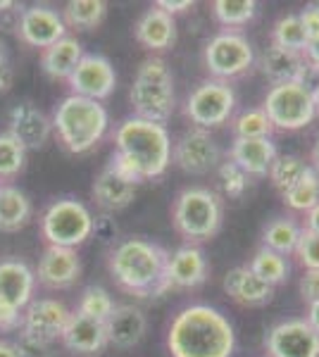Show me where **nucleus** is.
Returning <instances> with one entry per match:
<instances>
[{"mask_svg":"<svg viewBox=\"0 0 319 357\" xmlns=\"http://www.w3.org/2000/svg\"><path fill=\"white\" fill-rule=\"evenodd\" d=\"M129 100L133 107V117L148 119V122L162 126L170 122L174 107H177V93H174V74L162 57H146L138 65L129 91Z\"/></svg>","mask_w":319,"mask_h":357,"instance_id":"39448f33","label":"nucleus"},{"mask_svg":"<svg viewBox=\"0 0 319 357\" xmlns=\"http://www.w3.org/2000/svg\"><path fill=\"white\" fill-rule=\"evenodd\" d=\"M224 291L234 303L243 305V307H260L267 305L274 296V286L260 279L248 264L229 269L224 276Z\"/></svg>","mask_w":319,"mask_h":357,"instance_id":"4be33fe9","label":"nucleus"},{"mask_svg":"<svg viewBox=\"0 0 319 357\" xmlns=\"http://www.w3.org/2000/svg\"><path fill=\"white\" fill-rule=\"evenodd\" d=\"M305 60L307 65H310V69H315V72H319V36L310 38V43H307L305 48Z\"/></svg>","mask_w":319,"mask_h":357,"instance_id":"49530a36","label":"nucleus"},{"mask_svg":"<svg viewBox=\"0 0 319 357\" xmlns=\"http://www.w3.org/2000/svg\"><path fill=\"white\" fill-rule=\"evenodd\" d=\"M81 276V260L77 250L72 248H55L48 245L43 250V255L38 257L36 267V281L45 289H69V286L77 284Z\"/></svg>","mask_w":319,"mask_h":357,"instance_id":"dca6fc26","label":"nucleus"},{"mask_svg":"<svg viewBox=\"0 0 319 357\" xmlns=\"http://www.w3.org/2000/svg\"><path fill=\"white\" fill-rule=\"evenodd\" d=\"M312 162H315V169L319 172V141H317L315 151H312Z\"/></svg>","mask_w":319,"mask_h":357,"instance_id":"864d4df0","label":"nucleus"},{"mask_svg":"<svg viewBox=\"0 0 319 357\" xmlns=\"http://www.w3.org/2000/svg\"><path fill=\"white\" fill-rule=\"evenodd\" d=\"M69 310L65 303L55 298H34L22 310V341L31 348H45V345L60 341L69 321Z\"/></svg>","mask_w":319,"mask_h":357,"instance_id":"9b49d317","label":"nucleus"},{"mask_svg":"<svg viewBox=\"0 0 319 357\" xmlns=\"http://www.w3.org/2000/svg\"><path fill=\"white\" fill-rule=\"evenodd\" d=\"M105 329H107L110 345L129 350V348H136V345L143 341V336H146V331H148V319H146V314L138 307H133V305H117L114 312L110 314V319L105 321Z\"/></svg>","mask_w":319,"mask_h":357,"instance_id":"b1692460","label":"nucleus"},{"mask_svg":"<svg viewBox=\"0 0 319 357\" xmlns=\"http://www.w3.org/2000/svg\"><path fill=\"white\" fill-rule=\"evenodd\" d=\"M305 319H307V324H310L312 329L317 331V336H319V303L307 305V314H305Z\"/></svg>","mask_w":319,"mask_h":357,"instance_id":"09e8293b","label":"nucleus"},{"mask_svg":"<svg viewBox=\"0 0 319 357\" xmlns=\"http://www.w3.org/2000/svg\"><path fill=\"white\" fill-rule=\"evenodd\" d=\"M36 291V272L17 257L0 260V303L15 310H24L34 301Z\"/></svg>","mask_w":319,"mask_h":357,"instance_id":"aec40b11","label":"nucleus"},{"mask_svg":"<svg viewBox=\"0 0 319 357\" xmlns=\"http://www.w3.org/2000/svg\"><path fill=\"white\" fill-rule=\"evenodd\" d=\"M281 195L286 207H291L293 212H305L307 215L319 203V172L315 167H307L305 174Z\"/></svg>","mask_w":319,"mask_h":357,"instance_id":"2f4dec72","label":"nucleus"},{"mask_svg":"<svg viewBox=\"0 0 319 357\" xmlns=\"http://www.w3.org/2000/svg\"><path fill=\"white\" fill-rule=\"evenodd\" d=\"M236 348L234 326L210 305H186L167 329L172 357H231Z\"/></svg>","mask_w":319,"mask_h":357,"instance_id":"f03ea898","label":"nucleus"},{"mask_svg":"<svg viewBox=\"0 0 319 357\" xmlns=\"http://www.w3.org/2000/svg\"><path fill=\"white\" fill-rule=\"evenodd\" d=\"M8 134H13L17 141L29 151H38L50 141L53 122L45 117L31 102H20L8 114Z\"/></svg>","mask_w":319,"mask_h":357,"instance_id":"6ab92c4d","label":"nucleus"},{"mask_svg":"<svg viewBox=\"0 0 319 357\" xmlns=\"http://www.w3.org/2000/svg\"><path fill=\"white\" fill-rule=\"evenodd\" d=\"M210 267H207L205 252L198 245L186 243L167 257V289H198L207 281Z\"/></svg>","mask_w":319,"mask_h":357,"instance_id":"f3484780","label":"nucleus"},{"mask_svg":"<svg viewBox=\"0 0 319 357\" xmlns=\"http://www.w3.org/2000/svg\"><path fill=\"white\" fill-rule=\"evenodd\" d=\"M72 96L89 98V100L103 102L117 89V74L107 57L103 55H84L72 77L67 79Z\"/></svg>","mask_w":319,"mask_h":357,"instance_id":"4468645a","label":"nucleus"},{"mask_svg":"<svg viewBox=\"0 0 319 357\" xmlns=\"http://www.w3.org/2000/svg\"><path fill=\"white\" fill-rule=\"evenodd\" d=\"M107 15V3L103 0H69L62 10V20L67 29L77 31H94L103 24Z\"/></svg>","mask_w":319,"mask_h":357,"instance_id":"c756f323","label":"nucleus"},{"mask_svg":"<svg viewBox=\"0 0 319 357\" xmlns=\"http://www.w3.org/2000/svg\"><path fill=\"white\" fill-rule=\"evenodd\" d=\"M307 167L310 165H307L303 158H298V155H276L274 165H272V169L267 176L272 178L274 188H279V191L283 193L305 174Z\"/></svg>","mask_w":319,"mask_h":357,"instance_id":"4c0bfd02","label":"nucleus"},{"mask_svg":"<svg viewBox=\"0 0 319 357\" xmlns=\"http://www.w3.org/2000/svg\"><path fill=\"white\" fill-rule=\"evenodd\" d=\"M94 229V215L77 198H57L40 215V234H43L45 243L55 248L77 250L81 243L91 238Z\"/></svg>","mask_w":319,"mask_h":357,"instance_id":"0eeeda50","label":"nucleus"},{"mask_svg":"<svg viewBox=\"0 0 319 357\" xmlns=\"http://www.w3.org/2000/svg\"><path fill=\"white\" fill-rule=\"evenodd\" d=\"M22 326V310L0 303V331H15Z\"/></svg>","mask_w":319,"mask_h":357,"instance_id":"c03bdc74","label":"nucleus"},{"mask_svg":"<svg viewBox=\"0 0 319 357\" xmlns=\"http://www.w3.org/2000/svg\"><path fill=\"white\" fill-rule=\"evenodd\" d=\"M0 357H22V348L10 341H0Z\"/></svg>","mask_w":319,"mask_h":357,"instance_id":"8fccbe9b","label":"nucleus"},{"mask_svg":"<svg viewBox=\"0 0 319 357\" xmlns=\"http://www.w3.org/2000/svg\"><path fill=\"white\" fill-rule=\"evenodd\" d=\"M31 200L13 183H0V231H20L31 220Z\"/></svg>","mask_w":319,"mask_h":357,"instance_id":"cd10ccee","label":"nucleus"},{"mask_svg":"<svg viewBox=\"0 0 319 357\" xmlns=\"http://www.w3.org/2000/svg\"><path fill=\"white\" fill-rule=\"evenodd\" d=\"M53 131L69 153L81 155L94 151L107 134L110 117L103 102L69 93L57 102L53 112Z\"/></svg>","mask_w":319,"mask_h":357,"instance_id":"20e7f679","label":"nucleus"},{"mask_svg":"<svg viewBox=\"0 0 319 357\" xmlns=\"http://www.w3.org/2000/svg\"><path fill=\"white\" fill-rule=\"evenodd\" d=\"M91 195H94L96 205L105 212H119L124 207L133 203V195H136V186L131 181H126L124 176H119L112 167H105L96 178L94 186H91Z\"/></svg>","mask_w":319,"mask_h":357,"instance_id":"a878e982","label":"nucleus"},{"mask_svg":"<svg viewBox=\"0 0 319 357\" xmlns=\"http://www.w3.org/2000/svg\"><path fill=\"white\" fill-rule=\"evenodd\" d=\"M310 36L305 33V26L298 15H283L272 26V45H279L291 53H305Z\"/></svg>","mask_w":319,"mask_h":357,"instance_id":"473e14b6","label":"nucleus"},{"mask_svg":"<svg viewBox=\"0 0 319 357\" xmlns=\"http://www.w3.org/2000/svg\"><path fill=\"white\" fill-rule=\"evenodd\" d=\"M167 257L170 252L146 238H126L112 248L107 269L121 291L136 298H158L167 293Z\"/></svg>","mask_w":319,"mask_h":357,"instance_id":"7ed1b4c3","label":"nucleus"},{"mask_svg":"<svg viewBox=\"0 0 319 357\" xmlns=\"http://www.w3.org/2000/svg\"><path fill=\"white\" fill-rule=\"evenodd\" d=\"M114 153L110 167L138 186L148 178H158L172 165V136L167 126L141 117H126L114 129Z\"/></svg>","mask_w":319,"mask_h":357,"instance_id":"f257e3e1","label":"nucleus"},{"mask_svg":"<svg viewBox=\"0 0 319 357\" xmlns=\"http://www.w3.org/2000/svg\"><path fill=\"white\" fill-rule=\"evenodd\" d=\"M133 36L143 48L153 50V53H162V50H170L177 43V22H174V17L153 5L138 17L136 26H133Z\"/></svg>","mask_w":319,"mask_h":357,"instance_id":"393cba45","label":"nucleus"},{"mask_svg":"<svg viewBox=\"0 0 319 357\" xmlns=\"http://www.w3.org/2000/svg\"><path fill=\"white\" fill-rule=\"evenodd\" d=\"M217 174H219V183H222V191L229 195V198H241V195L248 191L251 176H248L239 165L231 162V160L219 162Z\"/></svg>","mask_w":319,"mask_h":357,"instance_id":"58836bf2","label":"nucleus"},{"mask_svg":"<svg viewBox=\"0 0 319 357\" xmlns=\"http://www.w3.org/2000/svg\"><path fill=\"white\" fill-rule=\"evenodd\" d=\"M172 162L181 172L193 176L210 174L222 162L219 143L210 136V131L188 129L172 143Z\"/></svg>","mask_w":319,"mask_h":357,"instance_id":"f8f14e48","label":"nucleus"},{"mask_svg":"<svg viewBox=\"0 0 319 357\" xmlns=\"http://www.w3.org/2000/svg\"><path fill=\"white\" fill-rule=\"evenodd\" d=\"M258 67L272 82V86L279 84H300L305 82L310 65H307L303 53H291V50H283L279 45H269L258 60Z\"/></svg>","mask_w":319,"mask_h":357,"instance_id":"412c9836","label":"nucleus"},{"mask_svg":"<svg viewBox=\"0 0 319 357\" xmlns=\"http://www.w3.org/2000/svg\"><path fill=\"white\" fill-rule=\"evenodd\" d=\"M236 138H272L274 126L267 119L262 107H253V110H243L236 114L234 122H231Z\"/></svg>","mask_w":319,"mask_h":357,"instance_id":"e433bc0d","label":"nucleus"},{"mask_svg":"<svg viewBox=\"0 0 319 357\" xmlns=\"http://www.w3.org/2000/svg\"><path fill=\"white\" fill-rule=\"evenodd\" d=\"M248 267H251L262 281H267L269 286H274V289L281 284H286L288 274H291V264H288L286 257L279 255V252H274V250H267V248H262V245L253 252Z\"/></svg>","mask_w":319,"mask_h":357,"instance_id":"7c9ffc66","label":"nucleus"},{"mask_svg":"<svg viewBox=\"0 0 319 357\" xmlns=\"http://www.w3.org/2000/svg\"><path fill=\"white\" fill-rule=\"evenodd\" d=\"M298 17H300V22H303L307 36H310V38L319 36V3L305 5V8L298 13Z\"/></svg>","mask_w":319,"mask_h":357,"instance_id":"37998d69","label":"nucleus"},{"mask_svg":"<svg viewBox=\"0 0 319 357\" xmlns=\"http://www.w3.org/2000/svg\"><path fill=\"white\" fill-rule=\"evenodd\" d=\"M300 298L312 305V303H319V269H305L303 276H300Z\"/></svg>","mask_w":319,"mask_h":357,"instance_id":"a19ab883","label":"nucleus"},{"mask_svg":"<svg viewBox=\"0 0 319 357\" xmlns=\"http://www.w3.org/2000/svg\"><path fill=\"white\" fill-rule=\"evenodd\" d=\"M60 343L65 345L72 355H79V357L101 355L110 345L105 321H98L79 312H72L65 331H62V336H60Z\"/></svg>","mask_w":319,"mask_h":357,"instance_id":"a211bd4d","label":"nucleus"},{"mask_svg":"<svg viewBox=\"0 0 319 357\" xmlns=\"http://www.w3.org/2000/svg\"><path fill=\"white\" fill-rule=\"evenodd\" d=\"M236 107V93L226 82L207 79L195 86L184 102V114L191 119L195 129H217L226 124L234 114Z\"/></svg>","mask_w":319,"mask_h":357,"instance_id":"1a4fd4ad","label":"nucleus"},{"mask_svg":"<svg viewBox=\"0 0 319 357\" xmlns=\"http://www.w3.org/2000/svg\"><path fill=\"white\" fill-rule=\"evenodd\" d=\"M303 229H307V231H312V234H319V203L305 215V227Z\"/></svg>","mask_w":319,"mask_h":357,"instance_id":"de8ad7c7","label":"nucleus"},{"mask_svg":"<svg viewBox=\"0 0 319 357\" xmlns=\"http://www.w3.org/2000/svg\"><path fill=\"white\" fill-rule=\"evenodd\" d=\"M262 110L272 126L279 131H298L315 122L317 105L312 89L305 82L272 86L265 96Z\"/></svg>","mask_w":319,"mask_h":357,"instance_id":"6e6552de","label":"nucleus"},{"mask_svg":"<svg viewBox=\"0 0 319 357\" xmlns=\"http://www.w3.org/2000/svg\"><path fill=\"white\" fill-rule=\"evenodd\" d=\"M84 57V48L74 36H65L50 48L40 50V69L55 82H67Z\"/></svg>","mask_w":319,"mask_h":357,"instance_id":"bb28decb","label":"nucleus"},{"mask_svg":"<svg viewBox=\"0 0 319 357\" xmlns=\"http://www.w3.org/2000/svg\"><path fill=\"white\" fill-rule=\"evenodd\" d=\"M212 13L214 20L231 31V29L251 24L258 15V3L255 0H217L212 5Z\"/></svg>","mask_w":319,"mask_h":357,"instance_id":"72a5a7b5","label":"nucleus"},{"mask_svg":"<svg viewBox=\"0 0 319 357\" xmlns=\"http://www.w3.org/2000/svg\"><path fill=\"white\" fill-rule=\"evenodd\" d=\"M224 220V203L217 193L202 186L184 188L174 198L172 224L186 243H205L217 236Z\"/></svg>","mask_w":319,"mask_h":357,"instance_id":"423d86ee","label":"nucleus"},{"mask_svg":"<svg viewBox=\"0 0 319 357\" xmlns=\"http://www.w3.org/2000/svg\"><path fill=\"white\" fill-rule=\"evenodd\" d=\"M229 160L248 176H267L276 160V146L272 138H234Z\"/></svg>","mask_w":319,"mask_h":357,"instance_id":"5701e85b","label":"nucleus"},{"mask_svg":"<svg viewBox=\"0 0 319 357\" xmlns=\"http://www.w3.org/2000/svg\"><path fill=\"white\" fill-rule=\"evenodd\" d=\"M15 8H17V3H13V0H3V3H0V15L10 13V10H15Z\"/></svg>","mask_w":319,"mask_h":357,"instance_id":"3c124183","label":"nucleus"},{"mask_svg":"<svg viewBox=\"0 0 319 357\" xmlns=\"http://www.w3.org/2000/svg\"><path fill=\"white\" fill-rule=\"evenodd\" d=\"M293 255L303 269H319V234H312L303 229Z\"/></svg>","mask_w":319,"mask_h":357,"instance_id":"ea45409f","label":"nucleus"},{"mask_svg":"<svg viewBox=\"0 0 319 357\" xmlns=\"http://www.w3.org/2000/svg\"><path fill=\"white\" fill-rule=\"evenodd\" d=\"M202 60L212 79L226 82L246 74L255 62V50L251 41L239 31H222L205 43Z\"/></svg>","mask_w":319,"mask_h":357,"instance_id":"9d476101","label":"nucleus"},{"mask_svg":"<svg viewBox=\"0 0 319 357\" xmlns=\"http://www.w3.org/2000/svg\"><path fill=\"white\" fill-rule=\"evenodd\" d=\"M267 357H319V336L305 317L274 324L265 338Z\"/></svg>","mask_w":319,"mask_h":357,"instance_id":"ddd939ff","label":"nucleus"},{"mask_svg":"<svg viewBox=\"0 0 319 357\" xmlns=\"http://www.w3.org/2000/svg\"><path fill=\"white\" fill-rule=\"evenodd\" d=\"M312 98H315V105H317V112H319V79H317V84L312 86Z\"/></svg>","mask_w":319,"mask_h":357,"instance_id":"603ef678","label":"nucleus"},{"mask_svg":"<svg viewBox=\"0 0 319 357\" xmlns=\"http://www.w3.org/2000/svg\"><path fill=\"white\" fill-rule=\"evenodd\" d=\"M155 8L162 10V13H167L170 17H174V15H181V13H186V10L193 8V0H158Z\"/></svg>","mask_w":319,"mask_h":357,"instance_id":"a18cd8bd","label":"nucleus"},{"mask_svg":"<svg viewBox=\"0 0 319 357\" xmlns=\"http://www.w3.org/2000/svg\"><path fill=\"white\" fill-rule=\"evenodd\" d=\"M67 36V24L62 15L45 5H31L17 17V38L29 48L45 50Z\"/></svg>","mask_w":319,"mask_h":357,"instance_id":"2eb2a0df","label":"nucleus"},{"mask_svg":"<svg viewBox=\"0 0 319 357\" xmlns=\"http://www.w3.org/2000/svg\"><path fill=\"white\" fill-rule=\"evenodd\" d=\"M114 307H117V305H114L112 296H110L103 286H86V289L81 291L77 312L84 317H91V319H98V321H107L110 314L114 312Z\"/></svg>","mask_w":319,"mask_h":357,"instance_id":"f704fd0d","label":"nucleus"},{"mask_svg":"<svg viewBox=\"0 0 319 357\" xmlns=\"http://www.w3.org/2000/svg\"><path fill=\"white\" fill-rule=\"evenodd\" d=\"M15 82V69H13V60H10L8 45L0 41V96L10 93Z\"/></svg>","mask_w":319,"mask_h":357,"instance_id":"79ce46f5","label":"nucleus"},{"mask_svg":"<svg viewBox=\"0 0 319 357\" xmlns=\"http://www.w3.org/2000/svg\"><path fill=\"white\" fill-rule=\"evenodd\" d=\"M24 165H27V148L13 134L0 131V181L15 178L24 169Z\"/></svg>","mask_w":319,"mask_h":357,"instance_id":"c9c22d12","label":"nucleus"},{"mask_svg":"<svg viewBox=\"0 0 319 357\" xmlns=\"http://www.w3.org/2000/svg\"><path fill=\"white\" fill-rule=\"evenodd\" d=\"M300 234L303 227L291 217H276V220L267 222V227L262 229V248L267 250H274L279 255H293L295 248H298Z\"/></svg>","mask_w":319,"mask_h":357,"instance_id":"c85d7f7f","label":"nucleus"}]
</instances>
